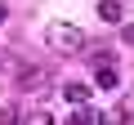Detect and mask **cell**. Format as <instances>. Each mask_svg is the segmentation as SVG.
Here are the masks:
<instances>
[{"mask_svg":"<svg viewBox=\"0 0 134 125\" xmlns=\"http://www.w3.org/2000/svg\"><path fill=\"white\" fill-rule=\"evenodd\" d=\"M45 45H49L54 54H81V49H85V31H81L76 22H49V27H45Z\"/></svg>","mask_w":134,"mask_h":125,"instance_id":"cell-1","label":"cell"},{"mask_svg":"<svg viewBox=\"0 0 134 125\" xmlns=\"http://www.w3.org/2000/svg\"><path fill=\"white\" fill-rule=\"evenodd\" d=\"M90 89H94V85H81V81H67V85H63V98L72 103V107H85V103H90Z\"/></svg>","mask_w":134,"mask_h":125,"instance_id":"cell-2","label":"cell"},{"mask_svg":"<svg viewBox=\"0 0 134 125\" xmlns=\"http://www.w3.org/2000/svg\"><path fill=\"white\" fill-rule=\"evenodd\" d=\"M94 85L98 89H121V76H116L112 62H98V67H94Z\"/></svg>","mask_w":134,"mask_h":125,"instance_id":"cell-3","label":"cell"},{"mask_svg":"<svg viewBox=\"0 0 134 125\" xmlns=\"http://www.w3.org/2000/svg\"><path fill=\"white\" fill-rule=\"evenodd\" d=\"M98 18L103 22H121L125 18V5H121V0H98Z\"/></svg>","mask_w":134,"mask_h":125,"instance_id":"cell-4","label":"cell"},{"mask_svg":"<svg viewBox=\"0 0 134 125\" xmlns=\"http://www.w3.org/2000/svg\"><path fill=\"white\" fill-rule=\"evenodd\" d=\"M107 121H112V116H103V112H85V107H81L72 121H63V125H107Z\"/></svg>","mask_w":134,"mask_h":125,"instance_id":"cell-5","label":"cell"},{"mask_svg":"<svg viewBox=\"0 0 134 125\" xmlns=\"http://www.w3.org/2000/svg\"><path fill=\"white\" fill-rule=\"evenodd\" d=\"M40 81H45L40 67H23V72H18V85H23V89H40Z\"/></svg>","mask_w":134,"mask_h":125,"instance_id":"cell-6","label":"cell"},{"mask_svg":"<svg viewBox=\"0 0 134 125\" xmlns=\"http://www.w3.org/2000/svg\"><path fill=\"white\" fill-rule=\"evenodd\" d=\"M116 121H134V94H125L116 103Z\"/></svg>","mask_w":134,"mask_h":125,"instance_id":"cell-7","label":"cell"},{"mask_svg":"<svg viewBox=\"0 0 134 125\" xmlns=\"http://www.w3.org/2000/svg\"><path fill=\"white\" fill-rule=\"evenodd\" d=\"M23 125H54V116H49V112H31Z\"/></svg>","mask_w":134,"mask_h":125,"instance_id":"cell-8","label":"cell"},{"mask_svg":"<svg viewBox=\"0 0 134 125\" xmlns=\"http://www.w3.org/2000/svg\"><path fill=\"white\" fill-rule=\"evenodd\" d=\"M0 125H18V107H0Z\"/></svg>","mask_w":134,"mask_h":125,"instance_id":"cell-9","label":"cell"},{"mask_svg":"<svg viewBox=\"0 0 134 125\" xmlns=\"http://www.w3.org/2000/svg\"><path fill=\"white\" fill-rule=\"evenodd\" d=\"M121 40H125V45H130V49H134V22H130V27H125V31H121Z\"/></svg>","mask_w":134,"mask_h":125,"instance_id":"cell-10","label":"cell"},{"mask_svg":"<svg viewBox=\"0 0 134 125\" xmlns=\"http://www.w3.org/2000/svg\"><path fill=\"white\" fill-rule=\"evenodd\" d=\"M5 14H9V9H5V5H0V22H5Z\"/></svg>","mask_w":134,"mask_h":125,"instance_id":"cell-11","label":"cell"}]
</instances>
